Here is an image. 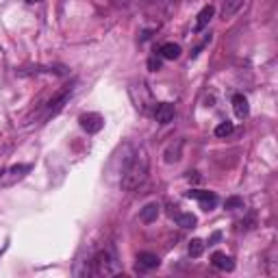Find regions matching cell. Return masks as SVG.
Returning a JSON list of instances; mask_svg holds the SVG:
<instances>
[{
    "label": "cell",
    "instance_id": "cell-9",
    "mask_svg": "<svg viewBox=\"0 0 278 278\" xmlns=\"http://www.w3.org/2000/svg\"><path fill=\"white\" fill-rule=\"evenodd\" d=\"M233 109H235V115L243 120V117H248L250 113V104H248V98L243 94H235L233 96Z\"/></svg>",
    "mask_w": 278,
    "mask_h": 278
},
{
    "label": "cell",
    "instance_id": "cell-3",
    "mask_svg": "<svg viewBox=\"0 0 278 278\" xmlns=\"http://www.w3.org/2000/svg\"><path fill=\"white\" fill-rule=\"evenodd\" d=\"M29 172H31V165H24V163L0 170V187H11V185H16L18 181H22Z\"/></svg>",
    "mask_w": 278,
    "mask_h": 278
},
{
    "label": "cell",
    "instance_id": "cell-19",
    "mask_svg": "<svg viewBox=\"0 0 278 278\" xmlns=\"http://www.w3.org/2000/svg\"><path fill=\"white\" fill-rule=\"evenodd\" d=\"M224 207H226L228 211L243 209V198H239V196H230V198H226V202H224Z\"/></svg>",
    "mask_w": 278,
    "mask_h": 278
},
{
    "label": "cell",
    "instance_id": "cell-16",
    "mask_svg": "<svg viewBox=\"0 0 278 278\" xmlns=\"http://www.w3.org/2000/svg\"><path fill=\"white\" fill-rule=\"evenodd\" d=\"M181 150H183V142L178 139V142H176V148H174V144H172L170 148L165 150V163H176L178 159H181Z\"/></svg>",
    "mask_w": 278,
    "mask_h": 278
},
{
    "label": "cell",
    "instance_id": "cell-14",
    "mask_svg": "<svg viewBox=\"0 0 278 278\" xmlns=\"http://www.w3.org/2000/svg\"><path fill=\"white\" fill-rule=\"evenodd\" d=\"M172 217H174L181 228H196V224H198L194 213H174V211H172Z\"/></svg>",
    "mask_w": 278,
    "mask_h": 278
},
{
    "label": "cell",
    "instance_id": "cell-22",
    "mask_svg": "<svg viewBox=\"0 0 278 278\" xmlns=\"http://www.w3.org/2000/svg\"><path fill=\"white\" fill-rule=\"evenodd\" d=\"M220 239H222V233H213V235H211V239H209V246H213V243L220 241Z\"/></svg>",
    "mask_w": 278,
    "mask_h": 278
},
{
    "label": "cell",
    "instance_id": "cell-5",
    "mask_svg": "<svg viewBox=\"0 0 278 278\" xmlns=\"http://www.w3.org/2000/svg\"><path fill=\"white\" fill-rule=\"evenodd\" d=\"M72 91H74V87H70V89H65L61 91L57 98H52V100L46 104V111H44V120H50V117H55L59 111L63 109V104L70 100V96H72Z\"/></svg>",
    "mask_w": 278,
    "mask_h": 278
},
{
    "label": "cell",
    "instance_id": "cell-1",
    "mask_svg": "<svg viewBox=\"0 0 278 278\" xmlns=\"http://www.w3.org/2000/svg\"><path fill=\"white\" fill-rule=\"evenodd\" d=\"M146 176H148V157H146L144 148H139L133 152L126 170H124V174L120 178V187L124 191H135L139 185H144Z\"/></svg>",
    "mask_w": 278,
    "mask_h": 278
},
{
    "label": "cell",
    "instance_id": "cell-21",
    "mask_svg": "<svg viewBox=\"0 0 278 278\" xmlns=\"http://www.w3.org/2000/svg\"><path fill=\"white\" fill-rule=\"evenodd\" d=\"M209 42H211V35H209L207 39H204V42H202V44H198V46H196V48H194V52H191V59H196L198 55H200V52H202V48H204V46H207Z\"/></svg>",
    "mask_w": 278,
    "mask_h": 278
},
{
    "label": "cell",
    "instance_id": "cell-13",
    "mask_svg": "<svg viewBox=\"0 0 278 278\" xmlns=\"http://www.w3.org/2000/svg\"><path fill=\"white\" fill-rule=\"evenodd\" d=\"M246 0H224V7H222V18L224 20H230L233 16L241 11V7Z\"/></svg>",
    "mask_w": 278,
    "mask_h": 278
},
{
    "label": "cell",
    "instance_id": "cell-18",
    "mask_svg": "<svg viewBox=\"0 0 278 278\" xmlns=\"http://www.w3.org/2000/svg\"><path fill=\"white\" fill-rule=\"evenodd\" d=\"M233 130H235V126H233V122H220V124H217V126H215V137H228L230 133H233Z\"/></svg>",
    "mask_w": 278,
    "mask_h": 278
},
{
    "label": "cell",
    "instance_id": "cell-6",
    "mask_svg": "<svg viewBox=\"0 0 278 278\" xmlns=\"http://www.w3.org/2000/svg\"><path fill=\"white\" fill-rule=\"evenodd\" d=\"M78 122H81V128H83V130H87L89 135L100 133L102 126H104L102 115H98V113H83L81 117H78Z\"/></svg>",
    "mask_w": 278,
    "mask_h": 278
},
{
    "label": "cell",
    "instance_id": "cell-10",
    "mask_svg": "<svg viewBox=\"0 0 278 278\" xmlns=\"http://www.w3.org/2000/svg\"><path fill=\"white\" fill-rule=\"evenodd\" d=\"M137 263L142 269H157L159 265H161V259H159L157 254L152 252H139L137 254Z\"/></svg>",
    "mask_w": 278,
    "mask_h": 278
},
{
    "label": "cell",
    "instance_id": "cell-15",
    "mask_svg": "<svg viewBox=\"0 0 278 278\" xmlns=\"http://www.w3.org/2000/svg\"><path fill=\"white\" fill-rule=\"evenodd\" d=\"M139 217H142L144 224H152V222H155L157 217H159V204H157V202H148V204H146V207L142 209V215H139Z\"/></svg>",
    "mask_w": 278,
    "mask_h": 278
},
{
    "label": "cell",
    "instance_id": "cell-2",
    "mask_svg": "<svg viewBox=\"0 0 278 278\" xmlns=\"http://www.w3.org/2000/svg\"><path fill=\"white\" fill-rule=\"evenodd\" d=\"M91 274L94 276H115L122 274V263L117 259L113 248H104L100 250L94 259H91Z\"/></svg>",
    "mask_w": 278,
    "mask_h": 278
},
{
    "label": "cell",
    "instance_id": "cell-12",
    "mask_svg": "<svg viewBox=\"0 0 278 278\" xmlns=\"http://www.w3.org/2000/svg\"><path fill=\"white\" fill-rule=\"evenodd\" d=\"M159 57L165 59V61H174V59L181 57V46L174 44V42H168L159 48Z\"/></svg>",
    "mask_w": 278,
    "mask_h": 278
},
{
    "label": "cell",
    "instance_id": "cell-4",
    "mask_svg": "<svg viewBox=\"0 0 278 278\" xmlns=\"http://www.w3.org/2000/svg\"><path fill=\"white\" fill-rule=\"evenodd\" d=\"M187 198H191V200H198L200 202V209H204V211H213L215 207H217V196L213 194V191H202V189H191V191H187L185 194Z\"/></svg>",
    "mask_w": 278,
    "mask_h": 278
},
{
    "label": "cell",
    "instance_id": "cell-8",
    "mask_svg": "<svg viewBox=\"0 0 278 278\" xmlns=\"http://www.w3.org/2000/svg\"><path fill=\"white\" fill-rule=\"evenodd\" d=\"M211 263H213V267L222 269V272H233L235 269V259L224 252H215L213 256H211Z\"/></svg>",
    "mask_w": 278,
    "mask_h": 278
},
{
    "label": "cell",
    "instance_id": "cell-7",
    "mask_svg": "<svg viewBox=\"0 0 278 278\" xmlns=\"http://www.w3.org/2000/svg\"><path fill=\"white\" fill-rule=\"evenodd\" d=\"M155 120L159 124H170L172 120H174V104L170 102H161L159 107L155 109Z\"/></svg>",
    "mask_w": 278,
    "mask_h": 278
},
{
    "label": "cell",
    "instance_id": "cell-11",
    "mask_svg": "<svg viewBox=\"0 0 278 278\" xmlns=\"http://www.w3.org/2000/svg\"><path fill=\"white\" fill-rule=\"evenodd\" d=\"M215 16V9H213V5H207V7H202V11L198 13V20H196V31H204L209 26V22L213 20Z\"/></svg>",
    "mask_w": 278,
    "mask_h": 278
},
{
    "label": "cell",
    "instance_id": "cell-20",
    "mask_svg": "<svg viewBox=\"0 0 278 278\" xmlns=\"http://www.w3.org/2000/svg\"><path fill=\"white\" fill-rule=\"evenodd\" d=\"M148 68H150L152 72L161 70V57H150V59H148Z\"/></svg>",
    "mask_w": 278,
    "mask_h": 278
},
{
    "label": "cell",
    "instance_id": "cell-23",
    "mask_svg": "<svg viewBox=\"0 0 278 278\" xmlns=\"http://www.w3.org/2000/svg\"><path fill=\"white\" fill-rule=\"evenodd\" d=\"M29 5H35V3H42V0H26Z\"/></svg>",
    "mask_w": 278,
    "mask_h": 278
},
{
    "label": "cell",
    "instance_id": "cell-17",
    "mask_svg": "<svg viewBox=\"0 0 278 278\" xmlns=\"http://www.w3.org/2000/svg\"><path fill=\"white\" fill-rule=\"evenodd\" d=\"M187 250H189L191 259H198V256H202V252H204V241L202 239H191Z\"/></svg>",
    "mask_w": 278,
    "mask_h": 278
}]
</instances>
